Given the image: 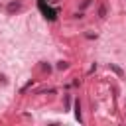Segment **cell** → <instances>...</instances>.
Returning <instances> with one entry per match:
<instances>
[{"label":"cell","mask_w":126,"mask_h":126,"mask_svg":"<svg viewBox=\"0 0 126 126\" xmlns=\"http://www.w3.org/2000/svg\"><path fill=\"white\" fill-rule=\"evenodd\" d=\"M20 8H22L20 2H10V4H8V12H18Z\"/></svg>","instance_id":"cell-1"},{"label":"cell","mask_w":126,"mask_h":126,"mask_svg":"<svg viewBox=\"0 0 126 126\" xmlns=\"http://www.w3.org/2000/svg\"><path fill=\"white\" fill-rule=\"evenodd\" d=\"M104 14H106V8H104V6H100V10H98V16H100V18H104Z\"/></svg>","instance_id":"cell-2"}]
</instances>
